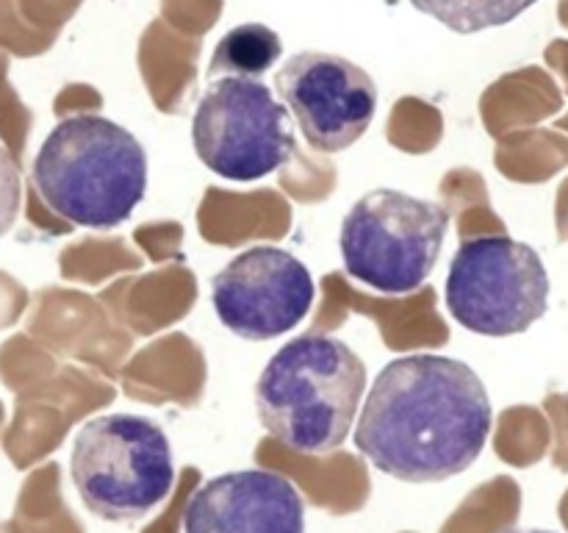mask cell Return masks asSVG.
<instances>
[{"mask_svg":"<svg viewBox=\"0 0 568 533\" xmlns=\"http://www.w3.org/2000/svg\"><path fill=\"white\" fill-rule=\"evenodd\" d=\"M491 422L486 383L469 364L438 353L399 355L372 381L355 447L397 481L436 483L480 459Z\"/></svg>","mask_w":568,"mask_h":533,"instance_id":"6da1fadb","label":"cell"},{"mask_svg":"<svg viewBox=\"0 0 568 533\" xmlns=\"http://www.w3.org/2000/svg\"><path fill=\"white\" fill-rule=\"evenodd\" d=\"M366 392V364L344 339L303 333L277 350L255 383L270 436L300 455H327L349 436Z\"/></svg>","mask_w":568,"mask_h":533,"instance_id":"7a4b0ae2","label":"cell"},{"mask_svg":"<svg viewBox=\"0 0 568 533\" xmlns=\"http://www.w3.org/2000/svg\"><path fill=\"white\" fill-rule=\"evenodd\" d=\"M31 181L53 214L72 225H122L148 189V153L128 128L100 114L61 120L39 148Z\"/></svg>","mask_w":568,"mask_h":533,"instance_id":"3957f363","label":"cell"},{"mask_svg":"<svg viewBox=\"0 0 568 533\" xmlns=\"http://www.w3.org/2000/svg\"><path fill=\"white\" fill-rule=\"evenodd\" d=\"M70 475L78 497L94 516L136 522L172 492L175 459L170 436L150 416H92L75 433Z\"/></svg>","mask_w":568,"mask_h":533,"instance_id":"277c9868","label":"cell"},{"mask_svg":"<svg viewBox=\"0 0 568 533\" xmlns=\"http://www.w3.org/2000/svg\"><path fill=\"white\" fill-rule=\"evenodd\" d=\"M449 205L399 189H372L342 222L347 275L383 294L416 292L438 264Z\"/></svg>","mask_w":568,"mask_h":533,"instance_id":"5b68a950","label":"cell"},{"mask_svg":"<svg viewBox=\"0 0 568 533\" xmlns=\"http://www.w3.org/2000/svg\"><path fill=\"white\" fill-rule=\"evenodd\" d=\"M444 289L453 320L480 336L525 333L549 305L541 255L505 233L464 239L449 261Z\"/></svg>","mask_w":568,"mask_h":533,"instance_id":"8992f818","label":"cell"},{"mask_svg":"<svg viewBox=\"0 0 568 533\" xmlns=\"http://www.w3.org/2000/svg\"><path fill=\"white\" fill-rule=\"evenodd\" d=\"M192 144L205 167L225 181H261L297 153L294 120L266 83L216 78L200 98Z\"/></svg>","mask_w":568,"mask_h":533,"instance_id":"52a82bcc","label":"cell"},{"mask_svg":"<svg viewBox=\"0 0 568 533\" xmlns=\"http://www.w3.org/2000/svg\"><path fill=\"white\" fill-rule=\"evenodd\" d=\"M316 283L308 266L275 244L233 255L211 281V303L222 325L250 342L294 331L308 316Z\"/></svg>","mask_w":568,"mask_h":533,"instance_id":"ba28073f","label":"cell"},{"mask_svg":"<svg viewBox=\"0 0 568 533\" xmlns=\"http://www.w3.org/2000/svg\"><path fill=\"white\" fill-rule=\"evenodd\" d=\"M283 105L320 153H342L369 131L377 87L369 72L336 53L305 50L275 72Z\"/></svg>","mask_w":568,"mask_h":533,"instance_id":"9c48e42d","label":"cell"},{"mask_svg":"<svg viewBox=\"0 0 568 533\" xmlns=\"http://www.w3.org/2000/svg\"><path fill=\"white\" fill-rule=\"evenodd\" d=\"M183 533H305V503L281 472H225L189 500Z\"/></svg>","mask_w":568,"mask_h":533,"instance_id":"30bf717a","label":"cell"},{"mask_svg":"<svg viewBox=\"0 0 568 533\" xmlns=\"http://www.w3.org/2000/svg\"><path fill=\"white\" fill-rule=\"evenodd\" d=\"M283 56V42L272 28L261 22H242L231 28L216 42L209 64V78H242L258 81L270 67H275Z\"/></svg>","mask_w":568,"mask_h":533,"instance_id":"8fae6325","label":"cell"},{"mask_svg":"<svg viewBox=\"0 0 568 533\" xmlns=\"http://www.w3.org/2000/svg\"><path fill=\"white\" fill-rule=\"evenodd\" d=\"M414 9L433 17L455 33L499 28L525 14L536 0H410Z\"/></svg>","mask_w":568,"mask_h":533,"instance_id":"7c38bea8","label":"cell"},{"mask_svg":"<svg viewBox=\"0 0 568 533\" xmlns=\"http://www.w3.org/2000/svg\"><path fill=\"white\" fill-rule=\"evenodd\" d=\"M22 205V175L14 155L0 144V237L11 231Z\"/></svg>","mask_w":568,"mask_h":533,"instance_id":"4fadbf2b","label":"cell"},{"mask_svg":"<svg viewBox=\"0 0 568 533\" xmlns=\"http://www.w3.org/2000/svg\"><path fill=\"white\" fill-rule=\"evenodd\" d=\"M508 533H555V531H508Z\"/></svg>","mask_w":568,"mask_h":533,"instance_id":"5bb4252c","label":"cell"}]
</instances>
